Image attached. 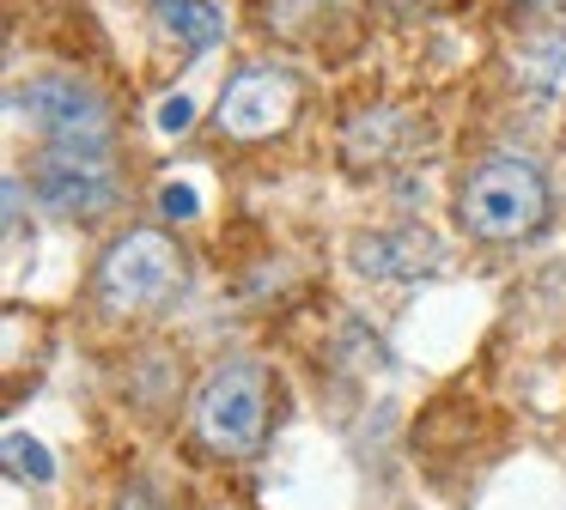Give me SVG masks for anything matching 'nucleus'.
Returning a JSON list of instances; mask_svg holds the SVG:
<instances>
[{
	"label": "nucleus",
	"instance_id": "1",
	"mask_svg": "<svg viewBox=\"0 0 566 510\" xmlns=\"http://www.w3.org/2000/svg\"><path fill=\"white\" fill-rule=\"evenodd\" d=\"M542 219H548V182H542V170L517 152L481 158L463 177V189H457V225H463L469 237L517 243V237H536Z\"/></svg>",
	"mask_w": 566,
	"mask_h": 510
},
{
	"label": "nucleus",
	"instance_id": "2",
	"mask_svg": "<svg viewBox=\"0 0 566 510\" xmlns=\"http://www.w3.org/2000/svg\"><path fill=\"white\" fill-rule=\"evenodd\" d=\"M196 432L220 456H244V449L262 444V432H269V376H262V364L250 359L213 364L208 383L196 389Z\"/></svg>",
	"mask_w": 566,
	"mask_h": 510
},
{
	"label": "nucleus",
	"instance_id": "3",
	"mask_svg": "<svg viewBox=\"0 0 566 510\" xmlns=\"http://www.w3.org/2000/svg\"><path fill=\"white\" fill-rule=\"evenodd\" d=\"M7 104L50 146H67V152H104L111 146V104L74 73H43L31 85H13Z\"/></svg>",
	"mask_w": 566,
	"mask_h": 510
},
{
	"label": "nucleus",
	"instance_id": "4",
	"mask_svg": "<svg viewBox=\"0 0 566 510\" xmlns=\"http://www.w3.org/2000/svg\"><path fill=\"white\" fill-rule=\"evenodd\" d=\"M177 279H184L177 243L165 237V231H128V237H116L98 262V298H104V310H116V316L153 310V304H165L177 291Z\"/></svg>",
	"mask_w": 566,
	"mask_h": 510
},
{
	"label": "nucleus",
	"instance_id": "5",
	"mask_svg": "<svg viewBox=\"0 0 566 510\" xmlns=\"http://www.w3.org/2000/svg\"><path fill=\"white\" fill-rule=\"evenodd\" d=\"M213 116H220V134H232V140H269L298 116V79L286 67H244L220 92Z\"/></svg>",
	"mask_w": 566,
	"mask_h": 510
},
{
	"label": "nucleus",
	"instance_id": "6",
	"mask_svg": "<svg viewBox=\"0 0 566 510\" xmlns=\"http://www.w3.org/2000/svg\"><path fill=\"white\" fill-rule=\"evenodd\" d=\"M31 189L50 213L62 219H92L116 201V170L104 164V152H67V146H50V152L31 164Z\"/></svg>",
	"mask_w": 566,
	"mask_h": 510
},
{
	"label": "nucleus",
	"instance_id": "7",
	"mask_svg": "<svg viewBox=\"0 0 566 510\" xmlns=\"http://www.w3.org/2000/svg\"><path fill=\"white\" fill-rule=\"evenodd\" d=\"M153 24L189 55H201L226 36V12L213 0H153Z\"/></svg>",
	"mask_w": 566,
	"mask_h": 510
},
{
	"label": "nucleus",
	"instance_id": "8",
	"mask_svg": "<svg viewBox=\"0 0 566 510\" xmlns=\"http://www.w3.org/2000/svg\"><path fill=\"white\" fill-rule=\"evenodd\" d=\"M7 468H13L19 480H31V486L55 480V456L38 444V437H25V432H7Z\"/></svg>",
	"mask_w": 566,
	"mask_h": 510
},
{
	"label": "nucleus",
	"instance_id": "9",
	"mask_svg": "<svg viewBox=\"0 0 566 510\" xmlns=\"http://www.w3.org/2000/svg\"><path fill=\"white\" fill-rule=\"evenodd\" d=\"M159 206H165V219H189V213H196V189H189V182H165V189H159Z\"/></svg>",
	"mask_w": 566,
	"mask_h": 510
},
{
	"label": "nucleus",
	"instance_id": "10",
	"mask_svg": "<svg viewBox=\"0 0 566 510\" xmlns=\"http://www.w3.org/2000/svg\"><path fill=\"white\" fill-rule=\"evenodd\" d=\"M189 116H196V104H189V97H165V104H159V128L165 134H184Z\"/></svg>",
	"mask_w": 566,
	"mask_h": 510
},
{
	"label": "nucleus",
	"instance_id": "11",
	"mask_svg": "<svg viewBox=\"0 0 566 510\" xmlns=\"http://www.w3.org/2000/svg\"><path fill=\"white\" fill-rule=\"evenodd\" d=\"M116 510H153V498H147V492H135V498H123Z\"/></svg>",
	"mask_w": 566,
	"mask_h": 510
}]
</instances>
